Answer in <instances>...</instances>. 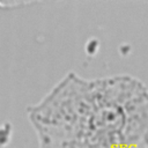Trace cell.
<instances>
[{
  "instance_id": "obj_1",
  "label": "cell",
  "mask_w": 148,
  "mask_h": 148,
  "mask_svg": "<svg viewBox=\"0 0 148 148\" xmlns=\"http://www.w3.org/2000/svg\"><path fill=\"white\" fill-rule=\"evenodd\" d=\"M39 148H148V87L68 72L29 109Z\"/></svg>"
}]
</instances>
